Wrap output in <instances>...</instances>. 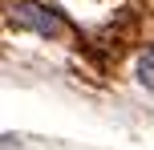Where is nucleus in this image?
Listing matches in <instances>:
<instances>
[{"instance_id":"f257e3e1","label":"nucleus","mask_w":154,"mask_h":150,"mask_svg":"<svg viewBox=\"0 0 154 150\" xmlns=\"http://www.w3.org/2000/svg\"><path fill=\"white\" fill-rule=\"evenodd\" d=\"M16 24L32 29L37 37H45V41H57V37L65 32L61 20H57V16H49L45 8H37V4H20V8H16Z\"/></svg>"},{"instance_id":"f03ea898","label":"nucleus","mask_w":154,"mask_h":150,"mask_svg":"<svg viewBox=\"0 0 154 150\" xmlns=\"http://www.w3.org/2000/svg\"><path fill=\"white\" fill-rule=\"evenodd\" d=\"M134 77H138L142 89H154V49H146V53L138 57V65H134Z\"/></svg>"}]
</instances>
